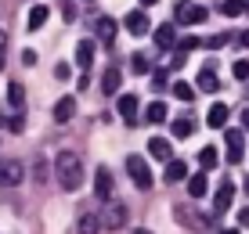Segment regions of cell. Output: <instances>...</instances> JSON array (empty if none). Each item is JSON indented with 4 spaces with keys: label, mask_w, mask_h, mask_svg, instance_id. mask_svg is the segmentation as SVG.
Instances as JSON below:
<instances>
[{
    "label": "cell",
    "mask_w": 249,
    "mask_h": 234,
    "mask_svg": "<svg viewBox=\"0 0 249 234\" xmlns=\"http://www.w3.org/2000/svg\"><path fill=\"white\" fill-rule=\"evenodd\" d=\"M119 83H123L119 68H105V72H101V90H105V94H116V90H119Z\"/></svg>",
    "instance_id": "obj_21"
},
{
    "label": "cell",
    "mask_w": 249,
    "mask_h": 234,
    "mask_svg": "<svg viewBox=\"0 0 249 234\" xmlns=\"http://www.w3.org/2000/svg\"><path fill=\"white\" fill-rule=\"evenodd\" d=\"M206 43H210V47H213V50H217V47H224V43H228V33H217V36H210V40H206Z\"/></svg>",
    "instance_id": "obj_36"
},
{
    "label": "cell",
    "mask_w": 249,
    "mask_h": 234,
    "mask_svg": "<svg viewBox=\"0 0 249 234\" xmlns=\"http://www.w3.org/2000/svg\"><path fill=\"white\" fill-rule=\"evenodd\" d=\"M94 191H98L101 202H108V198H112V173H108L105 166L94 173Z\"/></svg>",
    "instance_id": "obj_7"
},
{
    "label": "cell",
    "mask_w": 249,
    "mask_h": 234,
    "mask_svg": "<svg viewBox=\"0 0 249 234\" xmlns=\"http://www.w3.org/2000/svg\"><path fill=\"white\" fill-rule=\"evenodd\" d=\"M7 62V29H0V68Z\"/></svg>",
    "instance_id": "obj_34"
},
{
    "label": "cell",
    "mask_w": 249,
    "mask_h": 234,
    "mask_svg": "<svg viewBox=\"0 0 249 234\" xmlns=\"http://www.w3.org/2000/svg\"><path fill=\"white\" fill-rule=\"evenodd\" d=\"M98 231H101V216L83 213L80 220H76V234H98Z\"/></svg>",
    "instance_id": "obj_15"
},
{
    "label": "cell",
    "mask_w": 249,
    "mask_h": 234,
    "mask_svg": "<svg viewBox=\"0 0 249 234\" xmlns=\"http://www.w3.org/2000/svg\"><path fill=\"white\" fill-rule=\"evenodd\" d=\"M228 162H242V144H228Z\"/></svg>",
    "instance_id": "obj_35"
},
{
    "label": "cell",
    "mask_w": 249,
    "mask_h": 234,
    "mask_svg": "<svg viewBox=\"0 0 249 234\" xmlns=\"http://www.w3.org/2000/svg\"><path fill=\"white\" fill-rule=\"evenodd\" d=\"M126 169H130L134 184L141 187V191H148V187H152V169H148V162H144L141 155H126Z\"/></svg>",
    "instance_id": "obj_3"
},
{
    "label": "cell",
    "mask_w": 249,
    "mask_h": 234,
    "mask_svg": "<svg viewBox=\"0 0 249 234\" xmlns=\"http://www.w3.org/2000/svg\"><path fill=\"white\" fill-rule=\"evenodd\" d=\"M195 86H199V90H206V94H217V86H220L217 68H213V65H206L202 72H199V80H195Z\"/></svg>",
    "instance_id": "obj_8"
},
{
    "label": "cell",
    "mask_w": 249,
    "mask_h": 234,
    "mask_svg": "<svg viewBox=\"0 0 249 234\" xmlns=\"http://www.w3.org/2000/svg\"><path fill=\"white\" fill-rule=\"evenodd\" d=\"M0 126H7V119H0Z\"/></svg>",
    "instance_id": "obj_44"
},
{
    "label": "cell",
    "mask_w": 249,
    "mask_h": 234,
    "mask_svg": "<svg viewBox=\"0 0 249 234\" xmlns=\"http://www.w3.org/2000/svg\"><path fill=\"white\" fill-rule=\"evenodd\" d=\"M137 234H148V231H137Z\"/></svg>",
    "instance_id": "obj_47"
},
{
    "label": "cell",
    "mask_w": 249,
    "mask_h": 234,
    "mask_svg": "<svg viewBox=\"0 0 249 234\" xmlns=\"http://www.w3.org/2000/svg\"><path fill=\"white\" fill-rule=\"evenodd\" d=\"M195 47H199V40H195V36H188V40H177V47H174V50H177V58H174V68L181 65V62H184V54H188V50H195Z\"/></svg>",
    "instance_id": "obj_23"
},
{
    "label": "cell",
    "mask_w": 249,
    "mask_h": 234,
    "mask_svg": "<svg viewBox=\"0 0 249 234\" xmlns=\"http://www.w3.org/2000/svg\"><path fill=\"white\" fill-rule=\"evenodd\" d=\"M246 11H249V0H246Z\"/></svg>",
    "instance_id": "obj_46"
},
{
    "label": "cell",
    "mask_w": 249,
    "mask_h": 234,
    "mask_svg": "<svg viewBox=\"0 0 249 234\" xmlns=\"http://www.w3.org/2000/svg\"><path fill=\"white\" fill-rule=\"evenodd\" d=\"M94 29H98V36L105 40V43H112V40H116V22L108 18V15H101V18L94 22Z\"/></svg>",
    "instance_id": "obj_20"
},
{
    "label": "cell",
    "mask_w": 249,
    "mask_h": 234,
    "mask_svg": "<svg viewBox=\"0 0 249 234\" xmlns=\"http://www.w3.org/2000/svg\"><path fill=\"white\" fill-rule=\"evenodd\" d=\"M231 198H235V184H220L217 187V213H224V209H231Z\"/></svg>",
    "instance_id": "obj_22"
},
{
    "label": "cell",
    "mask_w": 249,
    "mask_h": 234,
    "mask_svg": "<svg viewBox=\"0 0 249 234\" xmlns=\"http://www.w3.org/2000/svg\"><path fill=\"white\" fill-rule=\"evenodd\" d=\"M162 86H166V72H162V68H156V72H152V90H162Z\"/></svg>",
    "instance_id": "obj_32"
},
{
    "label": "cell",
    "mask_w": 249,
    "mask_h": 234,
    "mask_svg": "<svg viewBox=\"0 0 249 234\" xmlns=\"http://www.w3.org/2000/svg\"><path fill=\"white\" fill-rule=\"evenodd\" d=\"M217 162H220L217 148H202V151H199V166H202V169H213Z\"/></svg>",
    "instance_id": "obj_28"
},
{
    "label": "cell",
    "mask_w": 249,
    "mask_h": 234,
    "mask_svg": "<svg viewBox=\"0 0 249 234\" xmlns=\"http://www.w3.org/2000/svg\"><path fill=\"white\" fill-rule=\"evenodd\" d=\"M76 65H80L83 72L94 65V43H90V40H80V43H76Z\"/></svg>",
    "instance_id": "obj_11"
},
{
    "label": "cell",
    "mask_w": 249,
    "mask_h": 234,
    "mask_svg": "<svg viewBox=\"0 0 249 234\" xmlns=\"http://www.w3.org/2000/svg\"><path fill=\"white\" fill-rule=\"evenodd\" d=\"M148 155L159 159V162H170L174 159V148H170V141H162V137H152L148 141Z\"/></svg>",
    "instance_id": "obj_10"
},
{
    "label": "cell",
    "mask_w": 249,
    "mask_h": 234,
    "mask_svg": "<svg viewBox=\"0 0 249 234\" xmlns=\"http://www.w3.org/2000/svg\"><path fill=\"white\" fill-rule=\"evenodd\" d=\"M152 4H159V0H141V7H152Z\"/></svg>",
    "instance_id": "obj_42"
},
{
    "label": "cell",
    "mask_w": 249,
    "mask_h": 234,
    "mask_svg": "<svg viewBox=\"0 0 249 234\" xmlns=\"http://www.w3.org/2000/svg\"><path fill=\"white\" fill-rule=\"evenodd\" d=\"M174 98H177V101H184V105H192V101H195V86H188V83H174Z\"/></svg>",
    "instance_id": "obj_27"
},
{
    "label": "cell",
    "mask_w": 249,
    "mask_h": 234,
    "mask_svg": "<svg viewBox=\"0 0 249 234\" xmlns=\"http://www.w3.org/2000/svg\"><path fill=\"white\" fill-rule=\"evenodd\" d=\"M231 72H235V80H242V83H246V80H249V58H238Z\"/></svg>",
    "instance_id": "obj_29"
},
{
    "label": "cell",
    "mask_w": 249,
    "mask_h": 234,
    "mask_svg": "<svg viewBox=\"0 0 249 234\" xmlns=\"http://www.w3.org/2000/svg\"><path fill=\"white\" fill-rule=\"evenodd\" d=\"M47 18H51V7H47V4H36V7L29 11V33H40V29L47 25Z\"/></svg>",
    "instance_id": "obj_12"
},
{
    "label": "cell",
    "mask_w": 249,
    "mask_h": 234,
    "mask_svg": "<svg viewBox=\"0 0 249 234\" xmlns=\"http://www.w3.org/2000/svg\"><path fill=\"white\" fill-rule=\"evenodd\" d=\"M206 126H213V130H220V126H228V105H213L210 112H206Z\"/></svg>",
    "instance_id": "obj_13"
},
{
    "label": "cell",
    "mask_w": 249,
    "mask_h": 234,
    "mask_svg": "<svg viewBox=\"0 0 249 234\" xmlns=\"http://www.w3.org/2000/svg\"><path fill=\"white\" fill-rule=\"evenodd\" d=\"M242 130H249V108L242 112Z\"/></svg>",
    "instance_id": "obj_41"
},
{
    "label": "cell",
    "mask_w": 249,
    "mask_h": 234,
    "mask_svg": "<svg viewBox=\"0 0 249 234\" xmlns=\"http://www.w3.org/2000/svg\"><path fill=\"white\" fill-rule=\"evenodd\" d=\"M156 47H162V50L177 47V29H174V25H159V29H156Z\"/></svg>",
    "instance_id": "obj_14"
},
{
    "label": "cell",
    "mask_w": 249,
    "mask_h": 234,
    "mask_svg": "<svg viewBox=\"0 0 249 234\" xmlns=\"http://www.w3.org/2000/svg\"><path fill=\"white\" fill-rule=\"evenodd\" d=\"M137 108H141V105H137L134 94H123V98H119V116H123V123H126V126H134V123H137Z\"/></svg>",
    "instance_id": "obj_9"
},
{
    "label": "cell",
    "mask_w": 249,
    "mask_h": 234,
    "mask_svg": "<svg viewBox=\"0 0 249 234\" xmlns=\"http://www.w3.org/2000/svg\"><path fill=\"white\" fill-rule=\"evenodd\" d=\"M238 223H242V227H249V205H246V209H238Z\"/></svg>",
    "instance_id": "obj_39"
},
{
    "label": "cell",
    "mask_w": 249,
    "mask_h": 234,
    "mask_svg": "<svg viewBox=\"0 0 249 234\" xmlns=\"http://www.w3.org/2000/svg\"><path fill=\"white\" fill-rule=\"evenodd\" d=\"M7 101L15 105V112H22V105H25V90H22L18 83H11V86H7Z\"/></svg>",
    "instance_id": "obj_26"
},
{
    "label": "cell",
    "mask_w": 249,
    "mask_h": 234,
    "mask_svg": "<svg viewBox=\"0 0 249 234\" xmlns=\"http://www.w3.org/2000/svg\"><path fill=\"white\" fill-rule=\"evenodd\" d=\"M126 220H130V209H126L123 202H112V198H108L105 209H101V227L105 231H123Z\"/></svg>",
    "instance_id": "obj_2"
},
{
    "label": "cell",
    "mask_w": 249,
    "mask_h": 234,
    "mask_svg": "<svg viewBox=\"0 0 249 234\" xmlns=\"http://www.w3.org/2000/svg\"><path fill=\"white\" fill-rule=\"evenodd\" d=\"M22 62L25 65H36V50H22Z\"/></svg>",
    "instance_id": "obj_37"
},
{
    "label": "cell",
    "mask_w": 249,
    "mask_h": 234,
    "mask_svg": "<svg viewBox=\"0 0 249 234\" xmlns=\"http://www.w3.org/2000/svg\"><path fill=\"white\" fill-rule=\"evenodd\" d=\"M166 105H162V101H152L148 105V112H144V123H152V126H159V123H166Z\"/></svg>",
    "instance_id": "obj_18"
},
{
    "label": "cell",
    "mask_w": 249,
    "mask_h": 234,
    "mask_svg": "<svg viewBox=\"0 0 249 234\" xmlns=\"http://www.w3.org/2000/svg\"><path fill=\"white\" fill-rule=\"evenodd\" d=\"M195 134V123H192V119H174V137H177V141H184V137H192Z\"/></svg>",
    "instance_id": "obj_24"
},
{
    "label": "cell",
    "mask_w": 249,
    "mask_h": 234,
    "mask_svg": "<svg viewBox=\"0 0 249 234\" xmlns=\"http://www.w3.org/2000/svg\"><path fill=\"white\" fill-rule=\"evenodd\" d=\"M72 116H76V101H72V98H62V101L54 105V123H69Z\"/></svg>",
    "instance_id": "obj_17"
},
{
    "label": "cell",
    "mask_w": 249,
    "mask_h": 234,
    "mask_svg": "<svg viewBox=\"0 0 249 234\" xmlns=\"http://www.w3.org/2000/svg\"><path fill=\"white\" fill-rule=\"evenodd\" d=\"M33 169H36V173H33V177H36V184H44V180H47V162L36 159V166H33Z\"/></svg>",
    "instance_id": "obj_33"
},
{
    "label": "cell",
    "mask_w": 249,
    "mask_h": 234,
    "mask_svg": "<svg viewBox=\"0 0 249 234\" xmlns=\"http://www.w3.org/2000/svg\"><path fill=\"white\" fill-rule=\"evenodd\" d=\"M184 177H188V162L170 159V162H166V180H170V184H181Z\"/></svg>",
    "instance_id": "obj_16"
},
{
    "label": "cell",
    "mask_w": 249,
    "mask_h": 234,
    "mask_svg": "<svg viewBox=\"0 0 249 234\" xmlns=\"http://www.w3.org/2000/svg\"><path fill=\"white\" fill-rule=\"evenodd\" d=\"M7 130H11V134H22V130H25V119H22V112H15V116L7 119Z\"/></svg>",
    "instance_id": "obj_31"
},
{
    "label": "cell",
    "mask_w": 249,
    "mask_h": 234,
    "mask_svg": "<svg viewBox=\"0 0 249 234\" xmlns=\"http://www.w3.org/2000/svg\"><path fill=\"white\" fill-rule=\"evenodd\" d=\"M0 184H4V187L22 184V162L18 159H4V162H0Z\"/></svg>",
    "instance_id": "obj_5"
},
{
    "label": "cell",
    "mask_w": 249,
    "mask_h": 234,
    "mask_svg": "<svg viewBox=\"0 0 249 234\" xmlns=\"http://www.w3.org/2000/svg\"><path fill=\"white\" fill-rule=\"evenodd\" d=\"M54 173H58V184H62L65 191H80L83 187V162H80L76 151H58Z\"/></svg>",
    "instance_id": "obj_1"
},
{
    "label": "cell",
    "mask_w": 249,
    "mask_h": 234,
    "mask_svg": "<svg viewBox=\"0 0 249 234\" xmlns=\"http://www.w3.org/2000/svg\"><path fill=\"white\" fill-rule=\"evenodd\" d=\"M210 191V180H206V173H192V180H188V195L192 198H202Z\"/></svg>",
    "instance_id": "obj_19"
},
{
    "label": "cell",
    "mask_w": 249,
    "mask_h": 234,
    "mask_svg": "<svg viewBox=\"0 0 249 234\" xmlns=\"http://www.w3.org/2000/svg\"><path fill=\"white\" fill-rule=\"evenodd\" d=\"M177 22H181V25H202L206 22V7H199V4H181V7H177Z\"/></svg>",
    "instance_id": "obj_6"
},
{
    "label": "cell",
    "mask_w": 249,
    "mask_h": 234,
    "mask_svg": "<svg viewBox=\"0 0 249 234\" xmlns=\"http://www.w3.org/2000/svg\"><path fill=\"white\" fill-rule=\"evenodd\" d=\"M246 191H249V177H246Z\"/></svg>",
    "instance_id": "obj_45"
},
{
    "label": "cell",
    "mask_w": 249,
    "mask_h": 234,
    "mask_svg": "<svg viewBox=\"0 0 249 234\" xmlns=\"http://www.w3.org/2000/svg\"><path fill=\"white\" fill-rule=\"evenodd\" d=\"M242 11H246V0H224L220 4V15H228V18H238Z\"/></svg>",
    "instance_id": "obj_25"
},
{
    "label": "cell",
    "mask_w": 249,
    "mask_h": 234,
    "mask_svg": "<svg viewBox=\"0 0 249 234\" xmlns=\"http://www.w3.org/2000/svg\"><path fill=\"white\" fill-rule=\"evenodd\" d=\"M123 25L130 29V36H144V33L152 29V22H148V15H144V7H134V11H126Z\"/></svg>",
    "instance_id": "obj_4"
},
{
    "label": "cell",
    "mask_w": 249,
    "mask_h": 234,
    "mask_svg": "<svg viewBox=\"0 0 249 234\" xmlns=\"http://www.w3.org/2000/svg\"><path fill=\"white\" fill-rule=\"evenodd\" d=\"M238 43H242V47H249V29L242 33V36H238Z\"/></svg>",
    "instance_id": "obj_40"
},
{
    "label": "cell",
    "mask_w": 249,
    "mask_h": 234,
    "mask_svg": "<svg viewBox=\"0 0 249 234\" xmlns=\"http://www.w3.org/2000/svg\"><path fill=\"white\" fill-rule=\"evenodd\" d=\"M220 234H238V231H235V227H224V231H220Z\"/></svg>",
    "instance_id": "obj_43"
},
{
    "label": "cell",
    "mask_w": 249,
    "mask_h": 234,
    "mask_svg": "<svg viewBox=\"0 0 249 234\" xmlns=\"http://www.w3.org/2000/svg\"><path fill=\"white\" fill-rule=\"evenodd\" d=\"M54 76H58V80H69V65L62 62V65H58V68H54Z\"/></svg>",
    "instance_id": "obj_38"
},
{
    "label": "cell",
    "mask_w": 249,
    "mask_h": 234,
    "mask_svg": "<svg viewBox=\"0 0 249 234\" xmlns=\"http://www.w3.org/2000/svg\"><path fill=\"white\" fill-rule=\"evenodd\" d=\"M130 68H134L137 76H144V72H148V58H144V54H134V58H130Z\"/></svg>",
    "instance_id": "obj_30"
}]
</instances>
